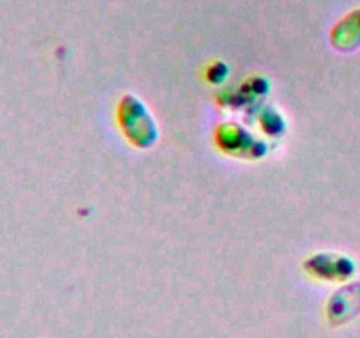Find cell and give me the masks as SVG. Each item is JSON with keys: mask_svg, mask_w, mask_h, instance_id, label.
Instances as JSON below:
<instances>
[{"mask_svg": "<svg viewBox=\"0 0 360 338\" xmlns=\"http://www.w3.org/2000/svg\"><path fill=\"white\" fill-rule=\"evenodd\" d=\"M334 48L341 51H352L360 46V9L348 14L345 20L334 27L333 35H330Z\"/></svg>", "mask_w": 360, "mask_h": 338, "instance_id": "277c9868", "label": "cell"}, {"mask_svg": "<svg viewBox=\"0 0 360 338\" xmlns=\"http://www.w3.org/2000/svg\"><path fill=\"white\" fill-rule=\"evenodd\" d=\"M306 270L326 282H348L357 273V264L348 256L336 252L316 254L306 263Z\"/></svg>", "mask_w": 360, "mask_h": 338, "instance_id": "7a4b0ae2", "label": "cell"}, {"mask_svg": "<svg viewBox=\"0 0 360 338\" xmlns=\"http://www.w3.org/2000/svg\"><path fill=\"white\" fill-rule=\"evenodd\" d=\"M120 122L123 125V132L134 144L150 146L155 143V137H157L155 122L137 99L123 97L122 106H120Z\"/></svg>", "mask_w": 360, "mask_h": 338, "instance_id": "6da1fadb", "label": "cell"}, {"mask_svg": "<svg viewBox=\"0 0 360 338\" xmlns=\"http://www.w3.org/2000/svg\"><path fill=\"white\" fill-rule=\"evenodd\" d=\"M360 313V284H350L334 292L327 303V319L333 326H341Z\"/></svg>", "mask_w": 360, "mask_h": 338, "instance_id": "3957f363", "label": "cell"}]
</instances>
